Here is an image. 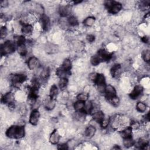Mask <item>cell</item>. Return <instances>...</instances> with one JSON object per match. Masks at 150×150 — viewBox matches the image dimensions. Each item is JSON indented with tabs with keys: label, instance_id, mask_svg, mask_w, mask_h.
<instances>
[{
	"label": "cell",
	"instance_id": "cell-38",
	"mask_svg": "<svg viewBox=\"0 0 150 150\" xmlns=\"http://www.w3.org/2000/svg\"><path fill=\"white\" fill-rule=\"evenodd\" d=\"M110 104H111L114 107H117L120 104V99L117 96H115L110 100H108Z\"/></svg>",
	"mask_w": 150,
	"mask_h": 150
},
{
	"label": "cell",
	"instance_id": "cell-13",
	"mask_svg": "<svg viewBox=\"0 0 150 150\" xmlns=\"http://www.w3.org/2000/svg\"><path fill=\"white\" fill-rule=\"evenodd\" d=\"M91 115H92L93 121H96L97 123H98L99 124H100V123L103 121V120L105 118V115L103 112V111L98 110L93 112L91 114Z\"/></svg>",
	"mask_w": 150,
	"mask_h": 150
},
{
	"label": "cell",
	"instance_id": "cell-44",
	"mask_svg": "<svg viewBox=\"0 0 150 150\" xmlns=\"http://www.w3.org/2000/svg\"><path fill=\"white\" fill-rule=\"evenodd\" d=\"M142 40L143 41V42H144L145 43H147L149 42V38L147 37V36H144L142 38Z\"/></svg>",
	"mask_w": 150,
	"mask_h": 150
},
{
	"label": "cell",
	"instance_id": "cell-7",
	"mask_svg": "<svg viewBox=\"0 0 150 150\" xmlns=\"http://www.w3.org/2000/svg\"><path fill=\"white\" fill-rule=\"evenodd\" d=\"M28 67L30 70L38 69L40 66V62L38 59L35 56L30 57L28 60Z\"/></svg>",
	"mask_w": 150,
	"mask_h": 150
},
{
	"label": "cell",
	"instance_id": "cell-8",
	"mask_svg": "<svg viewBox=\"0 0 150 150\" xmlns=\"http://www.w3.org/2000/svg\"><path fill=\"white\" fill-rule=\"evenodd\" d=\"M143 93V87L141 85H136L129 94V97L131 99H137L141 96Z\"/></svg>",
	"mask_w": 150,
	"mask_h": 150
},
{
	"label": "cell",
	"instance_id": "cell-3",
	"mask_svg": "<svg viewBox=\"0 0 150 150\" xmlns=\"http://www.w3.org/2000/svg\"><path fill=\"white\" fill-rule=\"evenodd\" d=\"M94 83L96 84L98 92L100 93H104L106 87L105 78L103 74H98Z\"/></svg>",
	"mask_w": 150,
	"mask_h": 150
},
{
	"label": "cell",
	"instance_id": "cell-4",
	"mask_svg": "<svg viewBox=\"0 0 150 150\" xmlns=\"http://www.w3.org/2000/svg\"><path fill=\"white\" fill-rule=\"evenodd\" d=\"M26 79L27 76L24 74H16L11 76V81L15 87H18L19 86L24 83Z\"/></svg>",
	"mask_w": 150,
	"mask_h": 150
},
{
	"label": "cell",
	"instance_id": "cell-15",
	"mask_svg": "<svg viewBox=\"0 0 150 150\" xmlns=\"http://www.w3.org/2000/svg\"><path fill=\"white\" fill-rule=\"evenodd\" d=\"M60 135L57 129H54L50 135L49 137V141L52 144L55 145L57 144L60 140Z\"/></svg>",
	"mask_w": 150,
	"mask_h": 150
},
{
	"label": "cell",
	"instance_id": "cell-14",
	"mask_svg": "<svg viewBox=\"0 0 150 150\" xmlns=\"http://www.w3.org/2000/svg\"><path fill=\"white\" fill-rule=\"evenodd\" d=\"M1 101H2V103H3L4 104H6L8 105H9L10 104H14L15 103H14V96H13V94L11 92H8V93H6L2 97Z\"/></svg>",
	"mask_w": 150,
	"mask_h": 150
},
{
	"label": "cell",
	"instance_id": "cell-29",
	"mask_svg": "<svg viewBox=\"0 0 150 150\" xmlns=\"http://www.w3.org/2000/svg\"><path fill=\"white\" fill-rule=\"evenodd\" d=\"M95 22H96V19L94 17L88 16L84 20L83 23L86 26L90 27V26H92L94 24Z\"/></svg>",
	"mask_w": 150,
	"mask_h": 150
},
{
	"label": "cell",
	"instance_id": "cell-17",
	"mask_svg": "<svg viewBox=\"0 0 150 150\" xmlns=\"http://www.w3.org/2000/svg\"><path fill=\"white\" fill-rule=\"evenodd\" d=\"M59 13L62 17L69 16L71 13V7L70 5H63L59 8Z\"/></svg>",
	"mask_w": 150,
	"mask_h": 150
},
{
	"label": "cell",
	"instance_id": "cell-33",
	"mask_svg": "<svg viewBox=\"0 0 150 150\" xmlns=\"http://www.w3.org/2000/svg\"><path fill=\"white\" fill-rule=\"evenodd\" d=\"M129 126L131 128L132 130H138L141 128V124L139 122L134 120L130 121Z\"/></svg>",
	"mask_w": 150,
	"mask_h": 150
},
{
	"label": "cell",
	"instance_id": "cell-31",
	"mask_svg": "<svg viewBox=\"0 0 150 150\" xmlns=\"http://www.w3.org/2000/svg\"><path fill=\"white\" fill-rule=\"evenodd\" d=\"M58 84H59V87L60 89H62V90L64 89L68 84L67 79V78H60Z\"/></svg>",
	"mask_w": 150,
	"mask_h": 150
},
{
	"label": "cell",
	"instance_id": "cell-35",
	"mask_svg": "<svg viewBox=\"0 0 150 150\" xmlns=\"http://www.w3.org/2000/svg\"><path fill=\"white\" fill-rule=\"evenodd\" d=\"M142 57L145 62H149L150 60V52L149 49H145L142 53Z\"/></svg>",
	"mask_w": 150,
	"mask_h": 150
},
{
	"label": "cell",
	"instance_id": "cell-34",
	"mask_svg": "<svg viewBox=\"0 0 150 150\" xmlns=\"http://www.w3.org/2000/svg\"><path fill=\"white\" fill-rule=\"evenodd\" d=\"M34 11L38 15H42L44 14L43 8L40 4H36L34 6Z\"/></svg>",
	"mask_w": 150,
	"mask_h": 150
},
{
	"label": "cell",
	"instance_id": "cell-16",
	"mask_svg": "<svg viewBox=\"0 0 150 150\" xmlns=\"http://www.w3.org/2000/svg\"><path fill=\"white\" fill-rule=\"evenodd\" d=\"M148 141L145 138H140L138 139L137 142H135L134 145L137 148L139 149H146V146H148Z\"/></svg>",
	"mask_w": 150,
	"mask_h": 150
},
{
	"label": "cell",
	"instance_id": "cell-1",
	"mask_svg": "<svg viewBox=\"0 0 150 150\" xmlns=\"http://www.w3.org/2000/svg\"><path fill=\"white\" fill-rule=\"evenodd\" d=\"M25 128L21 125H12L6 131V135L11 139H21L25 136Z\"/></svg>",
	"mask_w": 150,
	"mask_h": 150
},
{
	"label": "cell",
	"instance_id": "cell-10",
	"mask_svg": "<svg viewBox=\"0 0 150 150\" xmlns=\"http://www.w3.org/2000/svg\"><path fill=\"white\" fill-rule=\"evenodd\" d=\"M42 28L43 30H47L50 25V21L48 16L43 14L41 15L40 18Z\"/></svg>",
	"mask_w": 150,
	"mask_h": 150
},
{
	"label": "cell",
	"instance_id": "cell-12",
	"mask_svg": "<svg viewBox=\"0 0 150 150\" xmlns=\"http://www.w3.org/2000/svg\"><path fill=\"white\" fill-rule=\"evenodd\" d=\"M110 73L112 77L117 79L121 74V66L120 64H115L112 66L110 70Z\"/></svg>",
	"mask_w": 150,
	"mask_h": 150
},
{
	"label": "cell",
	"instance_id": "cell-24",
	"mask_svg": "<svg viewBox=\"0 0 150 150\" xmlns=\"http://www.w3.org/2000/svg\"><path fill=\"white\" fill-rule=\"evenodd\" d=\"M58 94V88L57 87L53 84L51 86L50 91H49V97L52 99L56 100Z\"/></svg>",
	"mask_w": 150,
	"mask_h": 150
},
{
	"label": "cell",
	"instance_id": "cell-11",
	"mask_svg": "<svg viewBox=\"0 0 150 150\" xmlns=\"http://www.w3.org/2000/svg\"><path fill=\"white\" fill-rule=\"evenodd\" d=\"M122 6L121 3L113 1L112 5L107 9L108 10V12L111 14H117L122 9Z\"/></svg>",
	"mask_w": 150,
	"mask_h": 150
},
{
	"label": "cell",
	"instance_id": "cell-36",
	"mask_svg": "<svg viewBox=\"0 0 150 150\" xmlns=\"http://www.w3.org/2000/svg\"><path fill=\"white\" fill-rule=\"evenodd\" d=\"M100 62H101L98 56H97V54L93 56L90 59V63L93 66H97L100 63Z\"/></svg>",
	"mask_w": 150,
	"mask_h": 150
},
{
	"label": "cell",
	"instance_id": "cell-39",
	"mask_svg": "<svg viewBox=\"0 0 150 150\" xmlns=\"http://www.w3.org/2000/svg\"><path fill=\"white\" fill-rule=\"evenodd\" d=\"M7 35V29L6 27H2L1 29V38H4Z\"/></svg>",
	"mask_w": 150,
	"mask_h": 150
},
{
	"label": "cell",
	"instance_id": "cell-9",
	"mask_svg": "<svg viewBox=\"0 0 150 150\" xmlns=\"http://www.w3.org/2000/svg\"><path fill=\"white\" fill-rule=\"evenodd\" d=\"M40 118V112L37 109H34L31 112L29 117V122L32 125H36L39 122Z\"/></svg>",
	"mask_w": 150,
	"mask_h": 150
},
{
	"label": "cell",
	"instance_id": "cell-20",
	"mask_svg": "<svg viewBox=\"0 0 150 150\" xmlns=\"http://www.w3.org/2000/svg\"><path fill=\"white\" fill-rule=\"evenodd\" d=\"M121 137L122 138H125L128 137H132V129L129 126H128L123 129L120 131V132Z\"/></svg>",
	"mask_w": 150,
	"mask_h": 150
},
{
	"label": "cell",
	"instance_id": "cell-19",
	"mask_svg": "<svg viewBox=\"0 0 150 150\" xmlns=\"http://www.w3.org/2000/svg\"><path fill=\"white\" fill-rule=\"evenodd\" d=\"M55 105H56L55 100L52 99L49 97L46 99H45L44 101V106L47 110H51L54 108Z\"/></svg>",
	"mask_w": 150,
	"mask_h": 150
},
{
	"label": "cell",
	"instance_id": "cell-26",
	"mask_svg": "<svg viewBox=\"0 0 150 150\" xmlns=\"http://www.w3.org/2000/svg\"><path fill=\"white\" fill-rule=\"evenodd\" d=\"M17 51L19 55H21V56H25L28 53L27 47L25 44L18 45L17 46Z\"/></svg>",
	"mask_w": 150,
	"mask_h": 150
},
{
	"label": "cell",
	"instance_id": "cell-22",
	"mask_svg": "<svg viewBox=\"0 0 150 150\" xmlns=\"http://www.w3.org/2000/svg\"><path fill=\"white\" fill-rule=\"evenodd\" d=\"M71 67H72L71 62L70 61V59H66L63 61V62L62 63V64L61 65V67L60 68L66 72H69V71H70V70L71 69Z\"/></svg>",
	"mask_w": 150,
	"mask_h": 150
},
{
	"label": "cell",
	"instance_id": "cell-25",
	"mask_svg": "<svg viewBox=\"0 0 150 150\" xmlns=\"http://www.w3.org/2000/svg\"><path fill=\"white\" fill-rule=\"evenodd\" d=\"M85 105V102L77 100L76 102L74 103L73 105L74 109L76 111H84V107Z\"/></svg>",
	"mask_w": 150,
	"mask_h": 150
},
{
	"label": "cell",
	"instance_id": "cell-27",
	"mask_svg": "<svg viewBox=\"0 0 150 150\" xmlns=\"http://www.w3.org/2000/svg\"><path fill=\"white\" fill-rule=\"evenodd\" d=\"M69 25L70 26H72V27H74L78 25L79 24V21L78 19H77L76 17H75L74 16H69L68 17L67 21Z\"/></svg>",
	"mask_w": 150,
	"mask_h": 150
},
{
	"label": "cell",
	"instance_id": "cell-41",
	"mask_svg": "<svg viewBox=\"0 0 150 150\" xmlns=\"http://www.w3.org/2000/svg\"><path fill=\"white\" fill-rule=\"evenodd\" d=\"M86 39L87 40V41L90 43H92L95 40V37L94 35H88L87 36H86Z\"/></svg>",
	"mask_w": 150,
	"mask_h": 150
},
{
	"label": "cell",
	"instance_id": "cell-21",
	"mask_svg": "<svg viewBox=\"0 0 150 150\" xmlns=\"http://www.w3.org/2000/svg\"><path fill=\"white\" fill-rule=\"evenodd\" d=\"M94 109V104L91 101H86L84 107V112L86 114H91Z\"/></svg>",
	"mask_w": 150,
	"mask_h": 150
},
{
	"label": "cell",
	"instance_id": "cell-5",
	"mask_svg": "<svg viewBox=\"0 0 150 150\" xmlns=\"http://www.w3.org/2000/svg\"><path fill=\"white\" fill-rule=\"evenodd\" d=\"M97 56L99 58L100 62H108L112 57V54L105 49H101L98 51Z\"/></svg>",
	"mask_w": 150,
	"mask_h": 150
},
{
	"label": "cell",
	"instance_id": "cell-30",
	"mask_svg": "<svg viewBox=\"0 0 150 150\" xmlns=\"http://www.w3.org/2000/svg\"><path fill=\"white\" fill-rule=\"evenodd\" d=\"M136 109L139 112H144L146 110V105L144 102L139 101L136 104Z\"/></svg>",
	"mask_w": 150,
	"mask_h": 150
},
{
	"label": "cell",
	"instance_id": "cell-37",
	"mask_svg": "<svg viewBox=\"0 0 150 150\" xmlns=\"http://www.w3.org/2000/svg\"><path fill=\"white\" fill-rule=\"evenodd\" d=\"M25 42L26 39L23 36H18L15 38V42L16 43L18 46L25 44Z\"/></svg>",
	"mask_w": 150,
	"mask_h": 150
},
{
	"label": "cell",
	"instance_id": "cell-2",
	"mask_svg": "<svg viewBox=\"0 0 150 150\" xmlns=\"http://www.w3.org/2000/svg\"><path fill=\"white\" fill-rule=\"evenodd\" d=\"M15 50V43L14 42L7 40L1 46V55H6L12 53Z\"/></svg>",
	"mask_w": 150,
	"mask_h": 150
},
{
	"label": "cell",
	"instance_id": "cell-18",
	"mask_svg": "<svg viewBox=\"0 0 150 150\" xmlns=\"http://www.w3.org/2000/svg\"><path fill=\"white\" fill-rule=\"evenodd\" d=\"M96 132V128L93 125H89L84 131V135L88 138H92Z\"/></svg>",
	"mask_w": 150,
	"mask_h": 150
},
{
	"label": "cell",
	"instance_id": "cell-6",
	"mask_svg": "<svg viewBox=\"0 0 150 150\" xmlns=\"http://www.w3.org/2000/svg\"><path fill=\"white\" fill-rule=\"evenodd\" d=\"M104 94H105V97L108 101L111 99L112 98L117 96L116 90L115 89L114 87L111 84L106 85L105 91H104Z\"/></svg>",
	"mask_w": 150,
	"mask_h": 150
},
{
	"label": "cell",
	"instance_id": "cell-32",
	"mask_svg": "<svg viewBox=\"0 0 150 150\" xmlns=\"http://www.w3.org/2000/svg\"><path fill=\"white\" fill-rule=\"evenodd\" d=\"M88 98V94L86 92L80 93L77 96V100H80V101H84V102L87 101Z\"/></svg>",
	"mask_w": 150,
	"mask_h": 150
},
{
	"label": "cell",
	"instance_id": "cell-42",
	"mask_svg": "<svg viewBox=\"0 0 150 150\" xmlns=\"http://www.w3.org/2000/svg\"><path fill=\"white\" fill-rule=\"evenodd\" d=\"M57 149H68V145L67 144H62L58 145Z\"/></svg>",
	"mask_w": 150,
	"mask_h": 150
},
{
	"label": "cell",
	"instance_id": "cell-23",
	"mask_svg": "<svg viewBox=\"0 0 150 150\" xmlns=\"http://www.w3.org/2000/svg\"><path fill=\"white\" fill-rule=\"evenodd\" d=\"M33 26L30 24L24 23L21 28L22 32L26 35H29L33 32Z\"/></svg>",
	"mask_w": 150,
	"mask_h": 150
},
{
	"label": "cell",
	"instance_id": "cell-28",
	"mask_svg": "<svg viewBox=\"0 0 150 150\" xmlns=\"http://www.w3.org/2000/svg\"><path fill=\"white\" fill-rule=\"evenodd\" d=\"M135 141L132 139V137L123 138V145L126 148H130L134 146Z\"/></svg>",
	"mask_w": 150,
	"mask_h": 150
},
{
	"label": "cell",
	"instance_id": "cell-40",
	"mask_svg": "<svg viewBox=\"0 0 150 150\" xmlns=\"http://www.w3.org/2000/svg\"><path fill=\"white\" fill-rule=\"evenodd\" d=\"M97 74H98V73H96L95 72H93V73H90L89 74V79H90V80L91 81L94 82V81H95V80H96V77L97 76Z\"/></svg>",
	"mask_w": 150,
	"mask_h": 150
},
{
	"label": "cell",
	"instance_id": "cell-43",
	"mask_svg": "<svg viewBox=\"0 0 150 150\" xmlns=\"http://www.w3.org/2000/svg\"><path fill=\"white\" fill-rule=\"evenodd\" d=\"M8 5V2L6 1H1V7H5Z\"/></svg>",
	"mask_w": 150,
	"mask_h": 150
}]
</instances>
